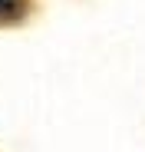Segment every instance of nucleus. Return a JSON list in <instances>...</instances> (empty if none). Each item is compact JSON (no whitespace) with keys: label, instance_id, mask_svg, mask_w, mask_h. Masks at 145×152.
I'll return each instance as SVG.
<instances>
[{"label":"nucleus","instance_id":"obj_1","mask_svg":"<svg viewBox=\"0 0 145 152\" xmlns=\"http://www.w3.org/2000/svg\"><path fill=\"white\" fill-rule=\"evenodd\" d=\"M23 7H27V0H0V20H13V17H20Z\"/></svg>","mask_w":145,"mask_h":152}]
</instances>
